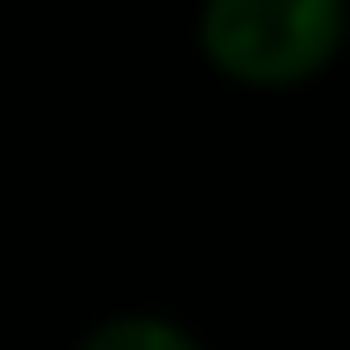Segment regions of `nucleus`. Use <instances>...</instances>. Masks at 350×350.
Wrapping results in <instances>:
<instances>
[{"label":"nucleus","mask_w":350,"mask_h":350,"mask_svg":"<svg viewBox=\"0 0 350 350\" xmlns=\"http://www.w3.org/2000/svg\"><path fill=\"white\" fill-rule=\"evenodd\" d=\"M345 43V0H209L203 49L246 86H295Z\"/></svg>","instance_id":"nucleus-1"},{"label":"nucleus","mask_w":350,"mask_h":350,"mask_svg":"<svg viewBox=\"0 0 350 350\" xmlns=\"http://www.w3.org/2000/svg\"><path fill=\"white\" fill-rule=\"evenodd\" d=\"M80 350H197V345H191L178 326H166V320H142V314H129V320L98 326Z\"/></svg>","instance_id":"nucleus-2"}]
</instances>
